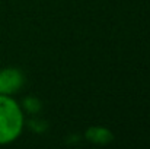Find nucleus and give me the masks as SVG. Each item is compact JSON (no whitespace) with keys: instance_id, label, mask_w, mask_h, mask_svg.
Instances as JSON below:
<instances>
[{"instance_id":"nucleus-1","label":"nucleus","mask_w":150,"mask_h":149,"mask_svg":"<svg viewBox=\"0 0 150 149\" xmlns=\"http://www.w3.org/2000/svg\"><path fill=\"white\" fill-rule=\"evenodd\" d=\"M25 115L16 99L0 94V146L15 142L23 132Z\"/></svg>"},{"instance_id":"nucleus-2","label":"nucleus","mask_w":150,"mask_h":149,"mask_svg":"<svg viewBox=\"0 0 150 149\" xmlns=\"http://www.w3.org/2000/svg\"><path fill=\"white\" fill-rule=\"evenodd\" d=\"M25 85V75L16 67H3L0 69V94L1 95H15Z\"/></svg>"},{"instance_id":"nucleus-3","label":"nucleus","mask_w":150,"mask_h":149,"mask_svg":"<svg viewBox=\"0 0 150 149\" xmlns=\"http://www.w3.org/2000/svg\"><path fill=\"white\" fill-rule=\"evenodd\" d=\"M85 138L95 145H108L114 140V133L103 126H92L85 132Z\"/></svg>"},{"instance_id":"nucleus-4","label":"nucleus","mask_w":150,"mask_h":149,"mask_svg":"<svg viewBox=\"0 0 150 149\" xmlns=\"http://www.w3.org/2000/svg\"><path fill=\"white\" fill-rule=\"evenodd\" d=\"M21 107L28 114H38L41 111V108H42V104H41V99L37 98V97H26L22 101Z\"/></svg>"},{"instance_id":"nucleus-5","label":"nucleus","mask_w":150,"mask_h":149,"mask_svg":"<svg viewBox=\"0 0 150 149\" xmlns=\"http://www.w3.org/2000/svg\"><path fill=\"white\" fill-rule=\"evenodd\" d=\"M29 126H31V129L35 130V132H44V130L47 129V123L42 121V120H31V121H29Z\"/></svg>"}]
</instances>
